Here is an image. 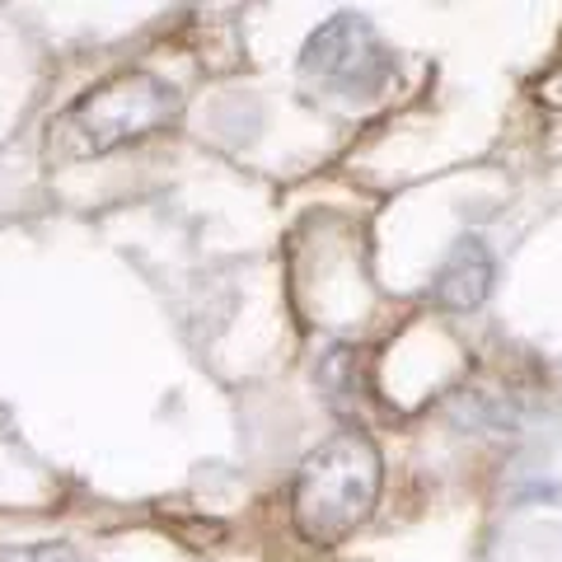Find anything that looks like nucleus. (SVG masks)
<instances>
[{
  "label": "nucleus",
  "instance_id": "obj_1",
  "mask_svg": "<svg viewBox=\"0 0 562 562\" xmlns=\"http://www.w3.org/2000/svg\"><path fill=\"white\" fill-rule=\"evenodd\" d=\"M384 464L366 431H338L319 450H310L291 483V520L305 543L333 549L357 525L371 520L380 502Z\"/></svg>",
  "mask_w": 562,
  "mask_h": 562
},
{
  "label": "nucleus",
  "instance_id": "obj_5",
  "mask_svg": "<svg viewBox=\"0 0 562 562\" xmlns=\"http://www.w3.org/2000/svg\"><path fill=\"white\" fill-rule=\"evenodd\" d=\"M24 562H76V553H70L66 543H43V549L24 553Z\"/></svg>",
  "mask_w": 562,
  "mask_h": 562
},
{
  "label": "nucleus",
  "instance_id": "obj_3",
  "mask_svg": "<svg viewBox=\"0 0 562 562\" xmlns=\"http://www.w3.org/2000/svg\"><path fill=\"white\" fill-rule=\"evenodd\" d=\"M301 80L310 90L371 99L394 80V52L366 14H333L301 47Z\"/></svg>",
  "mask_w": 562,
  "mask_h": 562
},
{
  "label": "nucleus",
  "instance_id": "obj_2",
  "mask_svg": "<svg viewBox=\"0 0 562 562\" xmlns=\"http://www.w3.org/2000/svg\"><path fill=\"white\" fill-rule=\"evenodd\" d=\"M183 113V94L173 90L165 76L150 70H122V76L94 85L90 94L76 99L70 109V127L85 136L90 150H117L127 140H140L150 132L169 127Z\"/></svg>",
  "mask_w": 562,
  "mask_h": 562
},
{
  "label": "nucleus",
  "instance_id": "obj_4",
  "mask_svg": "<svg viewBox=\"0 0 562 562\" xmlns=\"http://www.w3.org/2000/svg\"><path fill=\"white\" fill-rule=\"evenodd\" d=\"M492 281H497V262H492V249L479 235L454 239V249L446 254V262L431 277V301L441 310H479L492 295Z\"/></svg>",
  "mask_w": 562,
  "mask_h": 562
}]
</instances>
